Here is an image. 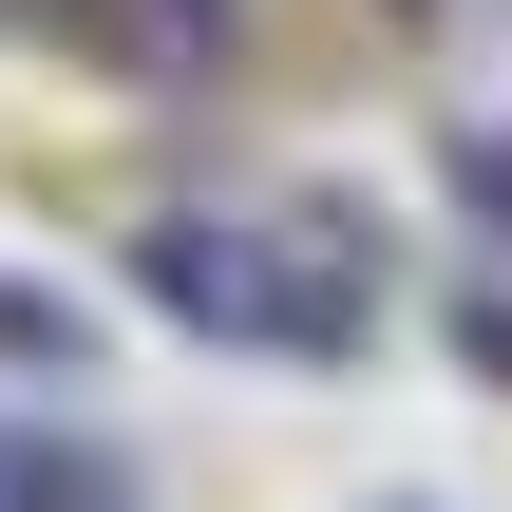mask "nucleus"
<instances>
[{
	"label": "nucleus",
	"mask_w": 512,
	"mask_h": 512,
	"mask_svg": "<svg viewBox=\"0 0 512 512\" xmlns=\"http://www.w3.org/2000/svg\"><path fill=\"white\" fill-rule=\"evenodd\" d=\"M152 304L209 323V342H266V361H342L380 323L342 209H190V228H152Z\"/></svg>",
	"instance_id": "f257e3e1"
},
{
	"label": "nucleus",
	"mask_w": 512,
	"mask_h": 512,
	"mask_svg": "<svg viewBox=\"0 0 512 512\" xmlns=\"http://www.w3.org/2000/svg\"><path fill=\"white\" fill-rule=\"evenodd\" d=\"M0 361H19V380H95V323H76L57 285H0Z\"/></svg>",
	"instance_id": "f03ea898"
}]
</instances>
